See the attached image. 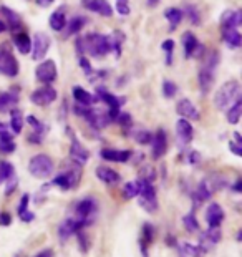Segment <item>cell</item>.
Returning <instances> with one entry per match:
<instances>
[{"instance_id":"6da1fadb","label":"cell","mask_w":242,"mask_h":257,"mask_svg":"<svg viewBox=\"0 0 242 257\" xmlns=\"http://www.w3.org/2000/svg\"><path fill=\"white\" fill-rule=\"evenodd\" d=\"M76 51H78V56L88 53L95 56V58H101V56L113 51L111 37L103 33H91L86 35V37H78L76 38Z\"/></svg>"},{"instance_id":"7a4b0ae2","label":"cell","mask_w":242,"mask_h":257,"mask_svg":"<svg viewBox=\"0 0 242 257\" xmlns=\"http://www.w3.org/2000/svg\"><path fill=\"white\" fill-rule=\"evenodd\" d=\"M218 65H219V53L218 51H211V53L208 55V58H206V63L201 66L199 75H198L199 90L203 95H208L211 88H213Z\"/></svg>"},{"instance_id":"3957f363","label":"cell","mask_w":242,"mask_h":257,"mask_svg":"<svg viewBox=\"0 0 242 257\" xmlns=\"http://www.w3.org/2000/svg\"><path fill=\"white\" fill-rule=\"evenodd\" d=\"M239 98H241V85H239V81L231 80V81H226V83L221 86L218 91H216L214 105H216L218 110L226 111L229 106H233Z\"/></svg>"},{"instance_id":"277c9868","label":"cell","mask_w":242,"mask_h":257,"mask_svg":"<svg viewBox=\"0 0 242 257\" xmlns=\"http://www.w3.org/2000/svg\"><path fill=\"white\" fill-rule=\"evenodd\" d=\"M98 214V204L95 201V198H83L75 204V216L73 218L76 221H80V224L86 228V226L93 224V221L96 219Z\"/></svg>"},{"instance_id":"5b68a950","label":"cell","mask_w":242,"mask_h":257,"mask_svg":"<svg viewBox=\"0 0 242 257\" xmlns=\"http://www.w3.org/2000/svg\"><path fill=\"white\" fill-rule=\"evenodd\" d=\"M53 161L47 154H35L28 163V171L33 178L45 179L53 174Z\"/></svg>"},{"instance_id":"8992f818","label":"cell","mask_w":242,"mask_h":257,"mask_svg":"<svg viewBox=\"0 0 242 257\" xmlns=\"http://www.w3.org/2000/svg\"><path fill=\"white\" fill-rule=\"evenodd\" d=\"M80 179H81V166L75 164L73 168L65 169V171H61L60 174H56L51 184L58 186L60 189H63V191H70V189H75L78 186Z\"/></svg>"},{"instance_id":"52a82bcc","label":"cell","mask_w":242,"mask_h":257,"mask_svg":"<svg viewBox=\"0 0 242 257\" xmlns=\"http://www.w3.org/2000/svg\"><path fill=\"white\" fill-rule=\"evenodd\" d=\"M141 181H143V188H141V193L138 194V203H140V206L146 211V213L153 214L158 211L156 189H154L153 183L145 181V179H141Z\"/></svg>"},{"instance_id":"ba28073f","label":"cell","mask_w":242,"mask_h":257,"mask_svg":"<svg viewBox=\"0 0 242 257\" xmlns=\"http://www.w3.org/2000/svg\"><path fill=\"white\" fill-rule=\"evenodd\" d=\"M18 61L12 55V51L3 45H0V73L8 76V78H13V76L18 75Z\"/></svg>"},{"instance_id":"9c48e42d","label":"cell","mask_w":242,"mask_h":257,"mask_svg":"<svg viewBox=\"0 0 242 257\" xmlns=\"http://www.w3.org/2000/svg\"><path fill=\"white\" fill-rule=\"evenodd\" d=\"M181 43H183L184 56H186V58H201V56H203L204 45L199 43V40L196 38L194 33H191V32L183 33Z\"/></svg>"},{"instance_id":"30bf717a","label":"cell","mask_w":242,"mask_h":257,"mask_svg":"<svg viewBox=\"0 0 242 257\" xmlns=\"http://www.w3.org/2000/svg\"><path fill=\"white\" fill-rule=\"evenodd\" d=\"M70 138H71V145H70V158H71V161H73L75 164H78V166H83V164L88 163L90 153L78 141V138L73 135V131H71V130H70Z\"/></svg>"},{"instance_id":"8fae6325","label":"cell","mask_w":242,"mask_h":257,"mask_svg":"<svg viewBox=\"0 0 242 257\" xmlns=\"http://www.w3.org/2000/svg\"><path fill=\"white\" fill-rule=\"evenodd\" d=\"M56 65L53 60H45L42 61L37 70H35V76H37V80L40 81V83L43 85H51L53 81L56 80Z\"/></svg>"},{"instance_id":"7c38bea8","label":"cell","mask_w":242,"mask_h":257,"mask_svg":"<svg viewBox=\"0 0 242 257\" xmlns=\"http://www.w3.org/2000/svg\"><path fill=\"white\" fill-rule=\"evenodd\" d=\"M50 37L47 33H35L32 40V58L33 60H43L50 50Z\"/></svg>"},{"instance_id":"4fadbf2b","label":"cell","mask_w":242,"mask_h":257,"mask_svg":"<svg viewBox=\"0 0 242 257\" xmlns=\"http://www.w3.org/2000/svg\"><path fill=\"white\" fill-rule=\"evenodd\" d=\"M30 100H32L33 105H37V106H48L56 100V90L53 86L45 85L42 88L35 90L32 96H30Z\"/></svg>"},{"instance_id":"5bb4252c","label":"cell","mask_w":242,"mask_h":257,"mask_svg":"<svg viewBox=\"0 0 242 257\" xmlns=\"http://www.w3.org/2000/svg\"><path fill=\"white\" fill-rule=\"evenodd\" d=\"M176 136H178L179 146L181 148L188 146L189 143L193 141V136H194V128L191 125V121L184 120V118L178 120L176 121Z\"/></svg>"},{"instance_id":"9a60e30c","label":"cell","mask_w":242,"mask_h":257,"mask_svg":"<svg viewBox=\"0 0 242 257\" xmlns=\"http://www.w3.org/2000/svg\"><path fill=\"white\" fill-rule=\"evenodd\" d=\"M151 150H153V158L154 159H161L168 151V136L164 130H158L153 135L151 140Z\"/></svg>"},{"instance_id":"2e32d148","label":"cell","mask_w":242,"mask_h":257,"mask_svg":"<svg viewBox=\"0 0 242 257\" xmlns=\"http://www.w3.org/2000/svg\"><path fill=\"white\" fill-rule=\"evenodd\" d=\"M81 229H83V226L80 224V221H76L75 218H68L58 226V238L61 243H66L71 236H75Z\"/></svg>"},{"instance_id":"e0dca14e","label":"cell","mask_w":242,"mask_h":257,"mask_svg":"<svg viewBox=\"0 0 242 257\" xmlns=\"http://www.w3.org/2000/svg\"><path fill=\"white\" fill-rule=\"evenodd\" d=\"M100 156L105 159V161L128 163L133 156V151H130V150H115V148H105V150H101Z\"/></svg>"},{"instance_id":"ac0fdd59","label":"cell","mask_w":242,"mask_h":257,"mask_svg":"<svg viewBox=\"0 0 242 257\" xmlns=\"http://www.w3.org/2000/svg\"><path fill=\"white\" fill-rule=\"evenodd\" d=\"M176 111H178L179 116L184 118V120H188V121H198L199 120L198 108H196L194 103L191 100H188V98L179 100L178 106H176Z\"/></svg>"},{"instance_id":"d6986e66","label":"cell","mask_w":242,"mask_h":257,"mask_svg":"<svg viewBox=\"0 0 242 257\" xmlns=\"http://www.w3.org/2000/svg\"><path fill=\"white\" fill-rule=\"evenodd\" d=\"M81 3L90 12H95L98 15H101V17H111L113 15V7L108 0H81Z\"/></svg>"},{"instance_id":"ffe728a7","label":"cell","mask_w":242,"mask_h":257,"mask_svg":"<svg viewBox=\"0 0 242 257\" xmlns=\"http://www.w3.org/2000/svg\"><path fill=\"white\" fill-rule=\"evenodd\" d=\"M242 23V13L239 10L228 8L221 15V30L224 28H239Z\"/></svg>"},{"instance_id":"44dd1931","label":"cell","mask_w":242,"mask_h":257,"mask_svg":"<svg viewBox=\"0 0 242 257\" xmlns=\"http://www.w3.org/2000/svg\"><path fill=\"white\" fill-rule=\"evenodd\" d=\"M206 221H208L209 228H221L224 221V209L218 203H211L209 208L206 209Z\"/></svg>"},{"instance_id":"7402d4cb","label":"cell","mask_w":242,"mask_h":257,"mask_svg":"<svg viewBox=\"0 0 242 257\" xmlns=\"http://www.w3.org/2000/svg\"><path fill=\"white\" fill-rule=\"evenodd\" d=\"M221 239H223V233H221V228H209L208 231H204V233L201 234V243H199V246L204 251H208L211 248H214L216 244H219Z\"/></svg>"},{"instance_id":"603a6c76","label":"cell","mask_w":242,"mask_h":257,"mask_svg":"<svg viewBox=\"0 0 242 257\" xmlns=\"http://www.w3.org/2000/svg\"><path fill=\"white\" fill-rule=\"evenodd\" d=\"M95 174H96V178L100 179V181L108 184V186H115V184L121 183L120 174H118L115 169H111V168H108V166H98L95 169Z\"/></svg>"},{"instance_id":"cb8c5ba5","label":"cell","mask_w":242,"mask_h":257,"mask_svg":"<svg viewBox=\"0 0 242 257\" xmlns=\"http://www.w3.org/2000/svg\"><path fill=\"white\" fill-rule=\"evenodd\" d=\"M27 121L33 130L32 135L28 136V141L30 143H37V145H38V143H42L43 138H45V131H47V126H45L42 121H38L37 118L32 116V115L27 118Z\"/></svg>"},{"instance_id":"d4e9b609","label":"cell","mask_w":242,"mask_h":257,"mask_svg":"<svg viewBox=\"0 0 242 257\" xmlns=\"http://www.w3.org/2000/svg\"><path fill=\"white\" fill-rule=\"evenodd\" d=\"M0 12L3 13V18H5V27L10 28L12 32H17V30L22 27V18H20V15L17 12H13L12 8L8 7H2L0 8Z\"/></svg>"},{"instance_id":"484cf974","label":"cell","mask_w":242,"mask_h":257,"mask_svg":"<svg viewBox=\"0 0 242 257\" xmlns=\"http://www.w3.org/2000/svg\"><path fill=\"white\" fill-rule=\"evenodd\" d=\"M164 17H166L168 23H169V32H174L179 23L183 22L184 15H183V10L181 8H176V7H169L164 10Z\"/></svg>"},{"instance_id":"4316f807","label":"cell","mask_w":242,"mask_h":257,"mask_svg":"<svg viewBox=\"0 0 242 257\" xmlns=\"http://www.w3.org/2000/svg\"><path fill=\"white\" fill-rule=\"evenodd\" d=\"M213 194H214V189L209 184L208 179H206V181L199 183V186L194 193V199L196 203H204V201H209V199L213 198Z\"/></svg>"},{"instance_id":"83f0119b","label":"cell","mask_w":242,"mask_h":257,"mask_svg":"<svg viewBox=\"0 0 242 257\" xmlns=\"http://www.w3.org/2000/svg\"><path fill=\"white\" fill-rule=\"evenodd\" d=\"M86 25V18L85 17H80V15H76V17L66 20V25H65V37H70V35H76L78 32L83 30V27Z\"/></svg>"},{"instance_id":"f1b7e54d","label":"cell","mask_w":242,"mask_h":257,"mask_svg":"<svg viewBox=\"0 0 242 257\" xmlns=\"http://www.w3.org/2000/svg\"><path fill=\"white\" fill-rule=\"evenodd\" d=\"M17 103H18V95L15 91H3V93H0V113L12 110Z\"/></svg>"},{"instance_id":"f546056e","label":"cell","mask_w":242,"mask_h":257,"mask_svg":"<svg viewBox=\"0 0 242 257\" xmlns=\"http://www.w3.org/2000/svg\"><path fill=\"white\" fill-rule=\"evenodd\" d=\"M221 33H223V40L228 43V47H231V48H239L241 47L239 28H224V30H221Z\"/></svg>"},{"instance_id":"4dcf8cb0","label":"cell","mask_w":242,"mask_h":257,"mask_svg":"<svg viewBox=\"0 0 242 257\" xmlns=\"http://www.w3.org/2000/svg\"><path fill=\"white\" fill-rule=\"evenodd\" d=\"M13 43L15 47H17V50L20 51L22 55H27L32 51V40H30V37L27 33H15L13 35Z\"/></svg>"},{"instance_id":"1f68e13d","label":"cell","mask_w":242,"mask_h":257,"mask_svg":"<svg viewBox=\"0 0 242 257\" xmlns=\"http://www.w3.org/2000/svg\"><path fill=\"white\" fill-rule=\"evenodd\" d=\"M10 128H12V135H20L23 130V115L18 108L10 110Z\"/></svg>"},{"instance_id":"d6a6232c","label":"cell","mask_w":242,"mask_h":257,"mask_svg":"<svg viewBox=\"0 0 242 257\" xmlns=\"http://www.w3.org/2000/svg\"><path fill=\"white\" fill-rule=\"evenodd\" d=\"M73 98H75L76 103H80V105H85V106H91L96 101L95 96L91 95L90 91L83 90L81 86H75V88H73Z\"/></svg>"},{"instance_id":"836d02e7","label":"cell","mask_w":242,"mask_h":257,"mask_svg":"<svg viewBox=\"0 0 242 257\" xmlns=\"http://www.w3.org/2000/svg\"><path fill=\"white\" fill-rule=\"evenodd\" d=\"M15 151V143L12 133H8L7 130L0 133V154H10Z\"/></svg>"},{"instance_id":"e575fe53","label":"cell","mask_w":242,"mask_h":257,"mask_svg":"<svg viewBox=\"0 0 242 257\" xmlns=\"http://www.w3.org/2000/svg\"><path fill=\"white\" fill-rule=\"evenodd\" d=\"M141 188H143V181L141 179H135V181H130L123 186V196L126 199H133V198H138V194L141 193Z\"/></svg>"},{"instance_id":"d590c367","label":"cell","mask_w":242,"mask_h":257,"mask_svg":"<svg viewBox=\"0 0 242 257\" xmlns=\"http://www.w3.org/2000/svg\"><path fill=\"white\" fill-rule=\"evenodd\" d=\"M66 25V17H65V10L61 7L60 10H56L50 15V27L55 30V32H60L63 30Z\"/></svg>"},{"instance_id":"8d00e7d4","label":"cell","mask_w":242,"mask_h":257,"mask_svg":"<svg viewBox=\"0 0 242 257\" xmlns=\"http://www.w3.org/2000/svg\"><path fill=\"white\" fill-rule=\"evenodd\" d=\"M183 15H186V17L189 18V22H191L193 25H201V12H199V8L196 7V5L184 3Z\"/></svg>"},{"instance_id":"74e56055","label":"cell","mask_w":242,"mask_h":257,"mask_svg":"<svg viewBox=\"0 0 242 257\" xmlns=\"http://www.w3.org/2000/svg\"><path fill=\"white\" fill-rule=\"evenodd\" d=\"M226 111H228V121L231 123V125H238L239 120H241V113H242V100L239 98L233 106H229Z\"/></svg>"},{"instance_id":"f35d334b","label":"cell","mask_w":242,"mask_h":257,"mask_svg":"<svg viewBox=\"0 0 242 257\" xmlns=\"http://www.w3.org/2000/svg\"><path fill=\"white\" fill-rule=\"evenodd\" d=\"M131 136H133V140L136 143H140V145H149L153 140V133L145 130V128H136V130H133Z\"/></svg>"},{"instance_id":"ab89813d","label":"cell","mask_w":242,"mask_h":257,"mask_svg":"<svg viewBox=\"0 0 242 257\" xmlns=\"http://www.w3.org/2000/svg\"><path fill=\"white\" fill-rule=\"evenodd\" d=\"M153 238H154V228L153 224H145V228H143V238H141V251L143 254L146 257V244H151L153 243Z\"/></svg>"},{"instance_id":"60d3db41","label":"cell","mask_w":242,"mask_h":257,"mask_svg":"<svg viewBox=\"0 0 242 257\" xmlns=\"http://www.w3.org/2000/svg\"><path fill=\"white\" fill-rule=\"evenodd\" d=\"M181 249H183V253L189 257H204V254H206V251L201 248L199 244L184 243V244H181Z\"/></svg>"},{"instance_id":"b9f144b4","label":"cell","mask_w":242,"mask_h":257,"mask_svg":"<svg viewBox=\"0 0 242 257\" xmlns=\"http://www.w3.org/2000/svg\"><path fill=\"white\" fill-rule=\"evenodd\" d=\"M183 224H184V229L188 231L189 234L193 233H198L199 231V223L198 219H196V214L194 213H189L183 218Z\"/></svg>"},{"instance_id":"7bdbcfd3","label":"cell","mask_w":242,"mask_h":257,"mask_svg":"<svg viewBox=\"0 0 242 257\" xmlns=\"http://www.w3.org/2000/svg\"><path fill=\"white\" fill-rule=\"evenodd\" d=\"M15 176V169L8 161H0V184Z\"/></svg>"},{"instance_id":"ee69618b","label":"cell","mask_w":242,"mask_h":257,"mask_svg":"<svg viewBox=\"0 0 242 257\" xmlns=\"http://www.w3.org/2000/svg\"><path fill=\"white\" fill-rule=\"evenodd\" d=\"M123 42H125V35H123L120 30H116V32L111 35V47H113V50H115V55L116 56L121 55Z\"/></svg>"},{"instance_id":"f6af8a7d","label":"cell","mask_w":242,"mask_h":257,"mask_svg":"<svg viewBox=\"0 0 242 257\" xmlns=\"http://www.w3.org/2000/svg\"><path fill=\"white\" fill-rule=\"evenodd\" d=\"M178 85L174 83L171 80H164L163 81V95L166 96V98H173L174 95L178 93Z\"/></svg>"},{"instance_id":"bcb514c9","label":"cell","mask_w":242,"mask_h":257,"mask_svg":"<svg viewBox=\"0 0 242 257\" xmlns=\"http://www.w3.org/2000/svg\"><path fill=\"white\" fill-rule=\"evenodd\" d=\"M163 51H166V63L171 65L173 63V50H174V42L173 40H164L161 43Z\"/></svg>"},{"instance_id":"7dc6e473","label":"cell","mask_w":242,"mask_h":257,"mask_svg":"<svg viewBox=\"0 0 242 257\" xmlns=\"http://www.w3.org/2000/svg\"><path fill=\"white\" fill-rule=\"evenodd\" d=\"M116 12L121 15V17H126V15L131 13L130 8V0H116Z\"/></svg>"},{"instance_id":"c3c4849f","label":"cell","mask_w":242,"mask_h":257,"mask_svg":"<svg viewBox=\"0 0 242 257\" xmlns=\"http://www.w3.org/2000/svg\"><path fill=\"white\" fill-rule=\"evenodd\" d=\"M116 121L120 123L123 128H131L133 126V120H131V115L126 111H120L116 116Z\"/></svg>"},{"instance_id":"681fc988","label":"cell","mask_w":242,"mask_h":257,"mask_svg":"<svg viewBox=\"0 0 242 257\" xmlns=\"http://www.w3.org/2000/svg\"><path fill=\"white\" fill-rule=\"evenodd\" d=\"M154 169L151 166H145L141 169V178L140 179H145V181H149V183H153V179H154Z\"/></svg>"},{"instance_id":"f907efd6","label":"cell","mask_w":242,"mask_h":257,"mask_svg":"<svg viewBox=\"0 0 242 257\" xmlns=\"http://www.w3.org/2000/svg\"><path fill=\"white\" fill-rule=\"evenodd\" d=\"M28 201H30V199H28V194H23V196H22V199H20V204H18V216L20 214H23L25 213V211H28L27 209V206H28Z\"/></svg>"},{"instance_id":"816d5d0a","label":"cell","mask_w":242,"mask_h":257,"mask_svg":"<svg viewBox=\"0 0 242 257\" xmlns=\"http://www.w3.org/2000/svg\"><path fill=\"white\" fill-rule=\"evenodd\" d=\"M201 161V154L198 151H189L188 154V163L189 164H198Z\"/></svg>"},{"instance_id":"f5cc1de1","label":"cell","mask_w":242,"mask_h":257,"mask_svg":"<svg viewBox=\"0 0 242 257\" xmlns=\"http://www.w3.org/2000/svg\"><path fill=\"white\" fill-rule=\"evenodd\" d=\"M229 150L233 151L236 156H242V145H238V143L231 141L229 143Z\"/></svg>"},{"instance_id":"db71d44e","label":"cell","mask_w":242,"mask_h":257,"mask_svg":"<svg viewBox=\"0 0 242 257\" xmlns=\"http://www.w3.org/2000/svg\"><path fill=\"white\" fill-rule=\"evenodd\" d=\"M5 183H7V194H10V193H12L13 189H15V186H17L18 179L13 176V178H10L8 181H5Z\"/></svg>"},{"instance_id":"11a10c76","label":"cell","mask_w":242,"mask_h":257,"mask_svg":"<svg viewBox=\"0 0 242 257\" xmlns=\"http://www.w3.org/2000/svg\"><path fill=\"white\" fill-rule=\"evenodd\" d=\"M20 219H22L23 223H30V221L35 219V214L32 213V211H25L23 214H20Z\"/></svg>"},{"instance_id":"9f6ffc18","label":"cell","mask_w":242,"mask_h":257,"mask_svg":"<svg viewBox=\"0 0 242 257\" xmlns=\"http://www.w3.org/2000/svg\"><path fill=\"white\" fill-rule=\"evenodd\" d=\"M10 223H12V218H10L7 213L0 214V226H8Z\"/></svg>"},{"instance_id":"6f0895ef","label":"cell","mask_w":242,"mask_h":257,"mask_svg":"<svg viewBox=\"0 0 242 257\" xmlns=\"http://www.w3.org/2000/svg\"><path fill=\"white\" fill-rule=\"evenodd\" d=\"M35 257H53V251L51 249H45V251H40V253L35 256Z\"/></svg>"},{"instance_id":"680465c9","label":"cell","mask_w":242,"mask_h":257,"mask_svg":"<svg viewBox=\"0 0 242 257\" xmlns=\"http://www.w3.org/2000/svg\"><path fill=\"white\" fill-rule=\"evenodd\" d=\"M37 3L40 7H48L50 3H53V0H37Z\"/></svg>"},{"instance_id":"91938a15","label":"cell","mask_w":242,"mask_h":257,"mask_svg":"<svg viewBox=\"0 0 242 257\" xmlns=\"http://www.w3.org/2000/svg\"><path fill=\"white\" fill-rule=\"evenodd\" d=\"M242 181H241V179H238V181H236V184H234V191L236 193H241L242 191Z\"/></svg>"},{"instance_id":"94428289","label":"cell","mask_w":242,"mask_h":257,"mask_svg":"<svg viewBox=\"0 0 242 257\" xmlns=\"http://www.w3.org/2000/svg\"><path fill=\"white\" fill-rule=\"evenodd\" d=\"M234 140H236L234 143H238V145H242V140H241V135H239V133H238V131H236V133H234Z\"/></svg>"},{"instance_id":"6125c7cd","label":"cell","mask_w":242,"mask_h":257,"mask_svg":"<svg viewBox=\"0 0 242 257\" xmlns=\"http://www.w3.org/2000/svg\"><path fill=\"white\" fill-rule=\"evenodd\" d=\"M158 3H159V0H148V5H149V7H156Z\"/></svg>"},{"instance_id":"be15d7a7","label":"cell","mask_w":242,"mask_h":257,"mask_svg":"<svg viewBox=\"0 0 242 257\" xmlns=\"http://www.w3.org/2000/svg\"><path fill=\"white\" fill-rule=\"evenodd\" d=\"M5 30H7V27H5V23L2 22V20H0V33L5 32Z\"/></svg>"},{"instance_id":"e7e4bbea","label":"cell","mask_w":242,"mask_h":257,"mask_svg":"<svg viewBox=\"0 0 242 257\" xmlns=\"http://www.w3.org/2000/svg\"><path fill=\"white\" fill-rule=\"evenodd\" d=\"M5 130H7V126H5L3 123H0V133H2V131H5Z\"/></svg>"}]
</instances>
